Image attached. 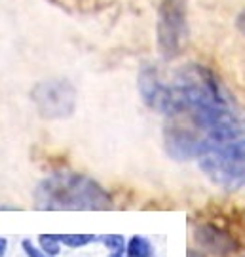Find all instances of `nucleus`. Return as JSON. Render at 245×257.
I'll use <instances>...</instances> for the list:
<instances>
[{
  "mask_svg": "<svg viewBox=\"0 0 245 257\" xmlns=\"http://www.w3.org/2000/svg\"><path fill=\"white\" fill-rule=\"evenodd\" d=\"M137 84L143 101L167 118L165 149L177 160L200 158L213 147L245 136V112L203 65H184L171 80L156 67H145Z\"/></svg>",
  "mask_w": 245,
  "mask_h": 257,
  "instance_id": "nucleus-1",
  "label": "nucleus"
},
{
  "mask_svg": "<svg viewBox=\"0 0 245 257\" xmlns=\"http://www.w3.org/2000/svg\"><path fill=\"white\" fill-rule=\"evenodd\" d=\"M38 210H110L112 198L97 181L74 172H57L35 191Z\"/></svg>",
  "mask_w": 245,
  "mask_h": 257,
  "instance_id": "nucleus-2",
  "label": "nucleus"
},
{
  "mask_svg": "<svg viewBox=\"0 0 245 257\" xmlns=\"http://www.w3.org/2000/svg\"><path fill=\"white\" fill-rule=\"evenodd\" d=\"M200 170L211 183L224 189L237 191L245 187V138L234 139L213 147L198 158Z\"/></svg>",
  "mask_w": 245,
  "mask_h": 257,
  "instance_id": "nucleus-3",
  "label": "nucleus"
},
{
  "mask_svg": "<svg viewBox=\"0 0 245 257\" xmlns=\"http://www.w3.org/2000/svg\"><path fill=\"white\" fill-rule=\"evenodd\" d=\"M158 48L165 59L184 52L188 42V0H162L156 23Z\"/></svg>",
  "mask_w": 245,
  "mask_h": 257,
  "instance_id": "nucleus-4",
  "label": "nucleus"
},
{
  "mask_svg": "<svg viewBox=\"0 0 245 257\" xmlns=\"http://www.w3.org/2000/svg\"><path fill=\"white\" fill-rule=\"evenodd\" d=\"M31 95L40 116L46 120L67 118L76 109V90L65 78L42 80L35 86Z\"/></svg>",
  "mask_w": 245,
  "mask_h": 257,
  "instance_id": "nucleus-5",
  "label": "nucleus"
},
{
  "mask_svg": "<svg viewBox=\"0 0 245 257\" xmlns=\"http://www.w3.org/2000/svg\"><path fill=\"white\" fill-rule=\"evenodd\" d=\"M196 236L203 248H207L211 253H217V255H226L236 249V242L230 234L217 227H211V225L200 227L196 230Z\"/></svg>",
  "mask_w": 245,
  "mask_h": 257,
  "instance_id": "nucleus-6",
  "label": "nucleus"
},
{
  "mask_svg": "<svg viewBox=\"0 0 245 257\" xmlns=\"http://www.w3.org/2000/svg\"><path fill=\"white\" fill-rule=\"evenodd\" d=\"M127 257H152V244L143 236H133L127 242Z\"/></svg>",
  "mask_w": 245,
  "mask_h": 257,
  "instance_id": "nucleus-7",
  "label": "nucleus"
},
{
  "mask_svg": "<svg viewBox=\"0 0 245 257\" xmlns=\"http://www.w3.org/2000/svg\"><path fill=\"white\" fill-rule=\"evenodd\" d=\"M57 240L65 246H69V248H82V246L91 244L95 240V236H91V234H59Z\"/></svg>",
  "mask_w": 245,
  "mask_h": 257,
  "instance_id": "nucleus-8",
  "label": "nucleus"
},
{
  "mask_svg": "<svg viewBox=\"0 0 245 257\" xmlns=\"http://www.w3.org/2000/svg\"><path fill=\"white\" fill-rule=\"evenodd\" d=\"M59 240L55 234H50V236H46V234H40V246H42V251H46L50 257H55L59 253Z\"/></svg>",
  "mask_w": 245,
  "mask_h": 257,
  "instance_id": "nucleus-9",
  "label": "nucleus"
},
{
  "mask_svg": "<svg viewBox=\"0 0 245 257\" xmlns=\"http://www.w3.org/2000/svg\"><path fill=\"white\" fill-rule=\"evenodd\" d=\"M103 242H105V246H107L112 253H122V251H124V238H122V236H105Z\"/></svg>",
  "mask_w": 245,
  "mask_h": 257,
  "instance_id": "nucleus-10",
  "label": "nucleus"
},
{
  "mask_svg": "<svg viewBox=\"0 0 245 257\" xmlns=\"http://www.w3.org/2000/svg\"><path fill=\"white\" fill-rule=\"evenodd\" d=\"M21 246H23V249H25V253H27L29 257H50L48 253H46V251H42V249L35 248L31 240H25V242H23Z\"/></svg>",
  "mask_w": 245,
  "mask_h": 257,
  "instance_id": "nucleus-11",
  "label": "nucleus"
},
{
  "mask_svg": "<svg viewBox=\"0 0 245 257\" xmlns=\"http://www.w3.org/2000/svg\"><path fill=\"white\" fill-rule=\"evenodd\" d=\"M236 25H237V29H239V33L245 37V10H241V12L237 14Z\"/></svg>",
  "mask_w": 245,
  "mask_h": 257,
  "instance_id": "nucleus-12",
  "label": "nucleus"
},
{
  "mask_svg": "<svg viewBox=\"0 0 245 257\" xmlns=\"http://www.w3.org/2000/svg\"><path fill=\"white\" fill-rule=\"evenodd\" d=\"M6 246H8V242L4 238H0V257H4V253H6Z\"/></svg>",
  "mask_w": 245,
  "mask_h": 257,
  "instance_id": "nucleus-13",
  "label": "nucleus"
},
{
  "mask_svg": "<svg viewBox=\"0 0 245 257\" xmlns=\"http://www.w3.org/2000/svg\"><path fill=\"white\" fill-rule=\"evenodd\" d=\"M188 257H203V255H201V253H196V251H192L190 249V251H188Z\"/></svg>",
  "mask_w": 245,
  "mask_h": 257,
  "instance_id": "nucleus-14",
  "label": "nucleus"
},
{
  "mask_svg": "<svg viewBox=\"0 0 245 257\" xmlns=\"http://www.w3.org/2000/svg\"><path fill=\"white\" fill-rule=\"evenodd\" d=\"M109 257H122V253H112V255H109Z\"/></svg>",
  "mask_w": 245,
  "mask_h": 257,
  "instance_id": "nucleus-15",
  "label": "nucleus"
}]
</instances>
